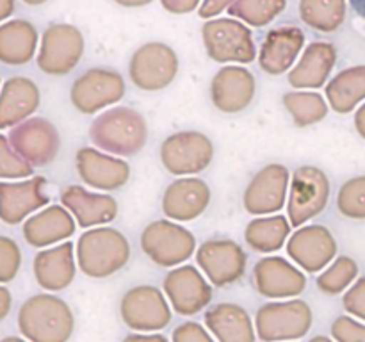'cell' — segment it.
Wrapping results in <instances>:
<instances>
[{"label": "cell", "mask_w": 365, "mask_h": 342, "mask_svg": "<svg viewBox=\"0 0 365 342\" xmlns=\"http://www.w3.org/2000/svg\"><path fill=\"white\" fill-rule=\"evenodd\" d=\"M16 323L29 342H68L75 330L70 305L53 294H34L25 299Z\"/></svg>", "instance_id": "1"}, {"label": "cell", "mask_w": 365, "mask_h": 342, "mask_svg": "<svg viewBox=\"0 0 365 342\" xmlns=\"http://www.w3.org/2000/svg\"><path fill=\"white\" fill-rule=\"evenodd\" d=\"M89 138L106 152L128 157L145 148L148 127L143 114L132 107H113L93 121Z\"/></svg>", "instance_id": "2"}, {"label": "cell", "mask_w": 365, "mask_h": 342, "mask_svg": "<svg viewBox=\"0 0 365 342\" xmlns=\"http://www.w3.org/2000/svg\"><path fill=\"white\" fill-rule=\"evenodd\" d=\"M130 259L128 239L114 228H91L78 237L77 264L91 278H107L123 269Z\"/></svg>", "instance_id": "3"}, {"label": "cell", "mask_w": 365, "mask_h": 342, "mask_svg": "<svg viewBox=\"0 0 365 342\" xmlns=\"http://www.w3.org/2000/svg\"><path fill=\"white\" fill-rule=\"evenodd\" d=\"M314 324L312 309L303 299L269 301L255 316L257 338L262 342H292L309 333Z\"/></svg>", "instance_id": "4"}, {"label": "cell", "mask_w": 365, "mask_h": 342, "mask_svg": "<svg viewBox=\"0 0 365 342\" xmlns=\"http://www.w3.org/2000/svg\"><path fill=\"white\" fill-rule=\"evenodd\" d=\"M330 180L316 166H302L294 171L291 195L287 202V216L291 227L299 228L312 217L319 216L328 205Z\"/></svg>", "instance_id": "5"}, {"label": "cell", "mask_w": 365, "mask_h": 342, "mask_svg": "<svg viewBox=\"0 0 365 342\" xmlns=\"http://www.w3.org/2000/svg\"><path fill=\"white\" fill-rule=\"evenodd\" d=\"M141 248L157 266L173 267L192 256L196 249V239L180 224L159 219L150 223L143 230Z\"/></svg>", "instance_id": "6"}, {"label": "cell", "mask_w": 365, "mask_h": 342, "mask_svg": "<svg viewBox=\"0 0 365 342\" xmlns=\"http://www.w3.org/2000/svg\"><path fill=\"white\" fill-rule=\"evenodd\" d=\"M120 314L134 331H159L171 323L166 296L153 285H135L121 298Z\"/></svg>", "instance_id": "7"}, {"label": "cell", "mask_w": 365, "mask_h": 342, "mask_svg": "<svg viewBox=\"0 0 365 342\" xmlns=\"http://www.w3.org/2000/svg\"><path fill=\"white\" fill-rule=\"evenodd\" d=\"M214 159V145L196 130L175 132L160 146V160L173 175H192L205 170Z\"/></svg>", "instance_id": "8"}, {"label": "cell", "mask_w": 365, "mask_h": 342, "mask_svg": "<svg viewBox=\"0 0 365 342\" xmlns=\"http://www.w3.org/2000/svg\"><path fill=\"white\" fill-rule=\"evenodd\" d=\"M125 95V81L118 71L91 68L73 82L70 100L82 114H95L100 109L120 102Z\"/></svg>", "instance_id": "9"}, {"label": "cell", "mask_w": 365, "mask_h": 342, "mask_svg": "<svg viewBox=\"0 0 365 342\" xmlns=\"http://www.w3.org/2000/svg\"><path fill=\"white\" fill-rule=\"evenodd\" d=\"M9 142L20 157L32 167H41L52 162L61 148V138L56 125L45 118H29L11 128Z\"/></svg>", "instance_id": "10"}, {"label": "cell", "mask_w": 365, "mask_h": 342, "mask_svg": "<svg viewBox=\"0 0 365 342\" xmlns=\"http://www.w3.org/2000/svg\"><path fill=\"white\" fill-rule=\"evenodd\" d=\"M177 53L163 43H148L132 56L128 75L135 88L145 91H159L170 86L177 77Z\"/></svg>", "instance_id": "11"}, {"label": "cell", "mask_w": 365, "mask_h": 342, "mask_svg": "<svg viewBox=\"0 0 365 342\" xmlns=\"http://www.w3.org/2000/svg\"><path fill=\"white\" fill-rule=\"evenodd\" d=\"M84 52V39L71 25H52L41 38L38 66L46 75H66Z\"/></svg>", "instance_id": "12"}, {"label": "cell", "mask_w": 365, "mask_h": 342, "mask_svg": "<svg viewBox=\"0 0 365 342\" xmlns=\"http://www.w3.org/2000/svg\"><path fill=\"white\" fill-rule=\"evenodd\" d=\"M203 41L210 59L217 63H252L255 46L252 32L234 20H214L203 27Z\"/></svg>", "instance_id": "13"}, {"label": "cell", "mask_w": 365, "mask_h": 342, "mask_svg": "<svg viewBox=\"0 0 365 342\" xmlns=\"http://www.w3.org/2000/svg\"><path fill=\"white\" fill-rule=\"evenodd\" d=\"M196 262L216 287H228L245 276V249L234 241H207L196 252Z\"/></svg>", "instance_id": "14"}, {"label": "cell", "mask_w": 365, "mask_h": 342, "mask_svg": "<svg viewBox=\"0 0 365 342\" xmlns=\"http://www.w3.org/2000/svg\"><path fill=\"white\" fill-rule=\"evenodd\" d=\"M164 294L178 316H195L212 301V287L192 266L170 271L164 276Z\"/></svg>", "instance_id": "15"}, {"label": "cell", "mask_w": 365, "mask_h": 342, "mask_svg": "<svg viewBox=\"0 0 365 342\" xmlns=\"http://www.w3.org/2000/svg\"><path fill=\"white\" fill-rule=\"evenodd\" d=\"M253 287L269 299H289L302 294L307 278L284 256H264L253 267Z\"/></svg>", "instance_id": "16"}, {"label": "cell", "mask_w": 365, "mask_h": 342, "mask_svg": "<svg viewBox=\"0 0 365 342\" xmlns=\"http://www.w3.org/2000/svg\"><path fill=\"white\" fill-rule=\"evenodd\" d=\"M289 187V170L269 164L252 178L242 196V205L253 216L274 214L284 207Z\"/></svg>", "instance_id": "17"}, {"label": "cell", "mask_w": 365, "mask_h": 342, "mask_svg": "<svg viewBox=\"0 0 365 342\" xmlns=\"http://www.w3.org/2000/svg\"><path fill=\"white\" fill-rule=\"evenodd\" d=\"M45 185L43 177H31L24 182H0V221L20 224L32 212L48 205Z\"/></svg>", "instance_id": "18"}, {"label": "cell", "mask_w": 365, "mask_h": 342, "mask_svg": "<svg viewBox=\"0 0 365 342\" xmlns=\"http://www.w3.org/2000/svg\"><path fill=\"white\" fill-rule=\"evenodd\" d=\"M75 166L82 182L100 191L123 187L130 178V166L127 160L107 155L89 146L78 150L75 155Z\"/></svg>", "instance_id": "19"}, {"label": "cell", "mask_w": 365, "mask_h": 342, "mask_svg": "<svg viewBox=\"0 0 365 342\" xmlns=\"http://www.w3.org/2000/svg\"><path fill=\"white\" fill-rule=\"evenodd\" d=\"M257 82L252 71L241 66L221 68L210 82V100L225 114H237L252 103Z\"/></svg>", "instance_id": "20"}, {"label": "cell", "mask_w": 365, "mask_h": 342, "mask_svg": "<svg viewBox=\"0 0 365 342\" xmlns=\"http://www.w3.org/2000/svg\"><path fill=\"white\" fill-rule=\"evenodd\" d=\"M337 253L330 232L319 224L299 228L287 242V255L307 273H319Z\"/></svg>", "instance_id": "21"}, {"label": "cell", "mask_w": 365, "mask_h": 342, "mask_svg": "<svg viewBox=\"0 0 365 342\" xmlns=\"http://www.w3.org/2000/svg\"><path fill=\"white\" fill-rule=\"evenodd\" d=\"M210 203V189L200 178H178L168 185L163 196V212L170 219L191 221L205 212Z\"/></svg>", "instance_id": "22"}, {"label": "cell", "mask_w": 365, "mask_h": 342, "mask_svg": "<svg viewBox=\"0 0 365 342\" xmlns=\"http://www.w3.org/2000/svg\"><path fill=\"white\" fill-rule=\"evenodd\" d=\"M61 203L70 210L82 228L110 223L118 216V203L113 196L91 192L81 185H70L63 189Z\"/></svg>", "instance_id": "23"}, {"label": "cell", "mask_w": 365, "mask_h": 342, "mask_svg": "<svg viewBox=\"0 0 365 342\" xmlns=\"http://www.w3.org/2000/svg\"><path fill=\"white\" fill-rule=\"evenodd\" d=\"M41 93L34 81L11 77L0 88V130L16 127L38 110Z\"/></svg>", "instance_id": "24"}, {"label": "cell", "mask_w": 365, "mask_h": 342, "mask_svg": "<svg viewBox=\"0 0 365 342\" xmlns=\"http://www.w3.org/2000/svg\"><path fill=\"white\" fill-rule=\"evenodd\" d=\"M24 237L34 248H46L75 234V221L64 205H48L24 221Z\"/></svg>", "instance_id": "25"}, {"label": "cell", "mask_w": 365, "mask_h": 342, "mask_svg": "<svg viewBox=\"0 0 365 342\" xmlns=\"http://www.w3.org/2000/svg\"><path fill=\"white\" fill-rule=\"evenodd\" d=\"M34 278L45 291L66 289L75 278V256L71 242H61L53 248L41 249L32 262Z\"/></svg>", "instance_id": "26"}, {"label": "cell", "mask_w": 365, "mask_h": 342, "mask_svg": "<svg viewBox=\"0 0 365 342\" xmlns=\"http://www.w3.org/2000/svg\"><path fill=\"white\" fill-rule=\"evenodd\" d=\"M207 330L217 342H255L257 331L246 309L237 303H220L203 316Z\"/></svg>", "instance_id": "27"}, {"label": "cell", "mask_w": 365, "mask_h": 342, "mask_svg": "<svg viewBox=\"0 0 365 342\" xmlns=\"http://www.w3.org/2000/svg\"><path fill=\"white\" fill-rule=\"evenodd\" d=\"M305 36L299 28L280 27L266 36L260 48L259 63L266 73L280 75L294 64L299 50L303 48Z\"/></svg>", "instance_id": "28"}, {"label": "cell", "mask_w": 365, "mask_h": 342, "mask_svg": "<svg viewBox=\"0 0 365 342\" xmlns=\"http://www.w3.org/2000/svg\"><path fill=\"white\" fill-rule=\"evenodd\" d=\"M335 64V48L328 43H312L299 63L289 73V84L296 89L321 88Z\"/></svg>", "instance_id": "29"}, {"label": "cell", "mask_w": 365, "mask_h": 342, "mask_svg": "<svg viewBox=\"0 0 365 342\" xmlns=\"http://www.w3.org/2000/svg\"><path fill=\"white\" fill-rule=\"evenodd\" d=\"M38 32L25 20H11L0 25V63L20 66L34 57Z\"/></svg>", "instance_id": "30"}, {"label": "cell", "mask_w": 365, "mask_h": 342, "mask_svg": "<svg viewBox=\"0 0 365 342\" xmlns=\"http://www.w3.org/2000/svg\"><path fill=\"white\" fill-rule=\"evenodd\" d=\"M291 223L285 216L255 217L245 230V239L252 249L259 253H273L284 246L285 239L291 234Z\"/></svg>", "instance_id": "31"}, {"label": "cell", "mask_w": 365, "mask_h": 342, "mask_svg": "<svg viewBox=\"0 0 365 342\" xmlns=\"http://www.w3.org/2000/svg\"><path fill=\"white\" fill-rule=\"evenodd\" d=\"M365 95V68H351L342 71L327 86L330 105L337 113H348Z\"/></svg>", "instance_id": "32"}, {"label": "cell", "mask_w": 365, "mask_h": 342, "mask_svg": "<svg viewBox=\"0 0 365 342\" xmlns=\"http://www.w3.org/2000/svg\"><path fill=\"white\" fill-rule=\"evenodd\" d=\"M282 102H284L285 109L289 110V114H291L298 127H309V125L319 123L328 114V105L319 93H285Z\"/></svg>", "instance_id": "33"}, {"label": "cell", "mask_w": 365, "mask_h": 342, "mask_svg": "<svg viewBox=\"0 0 365 342\" xmlns=\"http://www.w3.org/2000/svg\"><path fill=\"white\" fill-rule=\"evenodd\" d=\"M302 18L317 31H335L344 20V0H302Z\"/></svg>", "instance_id": "34"}, {"label": "cell", "mask_w": 365, "mask_h": 342, "mask_svg": "<svg viewBox=\"0 0 365 342\" xmlns=\"http://www.w3.org/2000/svg\"><path fill=\"white\" fill-rule=\"evenodd\" d=\"M356 271L359 267L349 256H339L327 271L317 276L316 284L324 294H339L351 284L353 278L356 276Z\"/></svg>", "instance_id": "35"}, {"label": "cell", "mask_w": 365, "mask_h": 342, "mask_svg": "<svg viewBox=\"0 0 365 342\" xmlns=\"http://www.w3.org/2000/svg\"><path fill=\"white\" fill-rule=\"evenodd\" d=\"M284 7L285 0H237L230 7V13L253 25H264L273 20Z\"/></svg>", "instance_id": "36"}, {"label": "cell", "mask_w": 365, "mask_h": 342, "mask_svg": "<svg viewBox=\"0 0 365 342\" xmlns=\"http://www.w3.org/2000/svg\"><path fill=\"white\" fill-rule=\"evenodd\" d=\"M337 207L348 217H365V178L346 182L339 191Z\"/></svg>", "instance_id": "37"}, {"label": "cell", "mask_w": 365, "mask_h": 342, "mask_svg": "<svg viewBox=\"0 0 365 342\" xmlns=\"http://www.w3.org/2000/svg\"><path fill=\"white\" fill-rule=\"evenodd\" d=\"M32 175V166L16 153L9 138L0 134V178H27Z\"/></svg>", "instance_id": "38"}, {"label": "cell", "mask_w": 365, "mask_h": 342, "mask_svg": "<svg viewBox=\"0 0 365 342\" xmlns=\"http://www.w3.org/2000/svg\"><path fill=\"white\" fill-rule=\"evenodd\" d=\"M21 267L20 246L11 237L0 235V284H9Z\"/></svg>", "instance_id": "39"}, {"label": "cell", "mask_w": 365, "mask_h": 342, "mask_svg": "<svg viewBox=\"0 0 365 342\" xmlns=\"http://www.w3.org/2000/svg\"><path fill=\"white\" fill-rule=\"evenodd\" d=\"M331 337L337 342H365V326L348 316H341L331 324Z\"/></svg>", "instance_id": "40"}, {"label": "cell", "mask_w": 365, "mask_h": 342, "mask_svg": "<svg viewBox=\"0 0 365 342\" xmlns=\"http://www.w3.org/2000/svg\"><path fill=\"white\" fill-rule=\"evenodd\" d=\"M171 342H217L214 335L203 328L200 323L187 321V323L178 324L171 335Z\"/></svg>", "instance_id": "41"}, {"label": "cell", "mask_w": 365, "mask_h": 342, "mask_svg": "<svg viewBox=\"0 0 365 342\" xmlns=\"http://www.w3.org/2000/svg\"><path fill=\"white\" fill-rule=\"evenodd\" d=\"M342 305H344V309L349 314L365 321V276L362 280L356 281V285H353L346 292L344 299H342Z\"/></svg>", "instance_id": "42"}, {"label": "cell", "mask_w": 365, "mask_h": 342, "mask_svg": "<svg viewBox=\"0 0 365 342\" xmlns=\"http://www.w3.org/2000/svg\"><path fill=\"white\" fill-rule=\"evenodd\" d=\"M163 4L166 9L173 13H185V11H191L198 4V0H163Z\"/></svg>", "instance_id": "43"}, {"label": "cell", "mask_w": 365, "mask_h": 342, "mask_svg": "<svg viewBox=\"0 0 365 342\" xmlns=\"http://www.w3.org/2000/svg\"><path fill=\"white\" fill-rule=\"evenodd\" d=\"M11 306H13V296H11L9 289L0 285V323L9 316Z\"/></svg>", "instance_id": "44"}, {"label": "cell", "mask_w": 365, "mask_h": 342, "mask_svg": "<svg viewBox=\"0 0 365 342\" xmlns=\"http://www.w3.org/2000/svg\"><path fill=\"white\" fill-rule=\"evenodd\" d=\"M123 342H170L160 333H132L123 338Z\"/></svg>", "instance_id": "45"}, {"label": "cell", "mask_w": 365, "mask_h": 342, "mask_svg": "<svg viewBox=\"0 0 365 342\" xmlns=\"http://www.w3.org/2000/svg\"><path fill=\"white\" fill-rule=\"evenodd\" d=\"M228 2H232V0H205V4H203L202 11H200V14L202 16H212V14H217L221 9H223L225 6H227Z\"/></svg>", "instance_id": "46"}, {"label": "cell", "mask_w": 365, "mask_h": 342, "mask_svg": "<svg viewBox=\"0 0 365 342\" xmlns=\"http://www.w3.org/2000/svg\"><path fill=\"white\" fill-rule=\"evenodd\" d=\"M14 6H16V0H0V21L13 14Z\"/></svg>", "instance_id": "47"}, {"label": "cell", "mask_w": 365, "mask_h": 342, "mask_svg": "<svg viewBox=\"0 0 365 342\" xmlns=\"http://www.w3.org/2000/svg\"><path fill=\"white\" fill-rule=\"evenodd\" d=\"M353 6V9L360 14V16L365 18V0H349Z\"/></svg>", "instance_id": "48"}, {"label": "cell", "mask_w": 365, "mask_h": 342, "mask_svg": "<svg viewBox=\"0 0 365 342\" xmlns=\"http://www.w3.org/2000/svg\"><path fill=\"white\" fill-rule=\"evenodd\" d=\"M0 342H29L27 338H21V337H13V335H11V337H4L2 341Z\"/></svg>", "instance_id": "49"}, {"label": "cell", "mask_w": 365, "mask_h": 342, "mask_svg": "<svg viewBox=\"0 0 365 342\" xmlns=\"http://www.w3.org/2000/svg\"><path fill=\"white\" fill-rule=\"evenodd\" d=\"M309 342H334V341H331V338H328V337H324V335H316V337L310 338Z\"/></svg>", "instance_id": "50"}, {"label": "cell", "mask_w": 365, "mask_h": 342, "mask_svg": "<svg viewBox=\"0 0 365 342\" xmlns=\"http://www.w3.org/2000/svg\"><path fill=\"white\" fill-rule=\"evenodd\" d=\"M25 4H29V6H39V4L46 2V0H24Z\"/></svg>", "instance_id": "51"}]
</instances>
